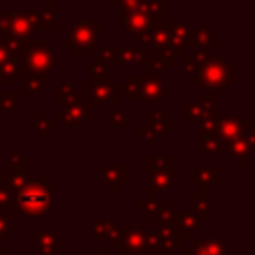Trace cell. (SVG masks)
Segmentation results:
<instances>
[{"label": "cell", "mask_w": 255, "mask_h": 255, "mask_svg": "<svg viewBox=\"0 0 255 255\" xmlns=\"http://www.w3.org/2000/svg\"><path fill=\"white\" fill-rule=\"evenodd\" d=\"M159 235H161L159 245L163 247V253H165V255H171V253H173V249H175V247H181V245H183V239H185V235H183L181 231L173 229V227L161 229V231H159Z\"/></svg>", "instance_id": "14"}, {"label": "cell", "mask_w": 255, "mask_h": 255, "mask_svg": "<svg viewBox=\"0 0 255 255\" xmlns=\"http://www.w3.org/2000/svg\"><path fill=\"white\" fill-rule=\"evenodd\" d=\"M10 209L20 211L26 219L44 217L54 209V185L48 183L46 175L26 179V183L14 191Z\"/></svg>", "instance_id": "1"}, {"label": "cell", "mask_w": 255, "mask_h": 255, "mask_svg": "<svg viewBox=\"0 0 255 255\" xmlns=\"http://www.w3.org/2000/svg\"><path fill=\"white\" fill-rule=\"evenodd\" d=\"M191 205L199 213V219H209V187L203 185L191 195Z\"/></svg>", "instance_id": "16"}, {"label": "cell", "mask_w": 255, "mask_h": 255, "mask_svg": "<svg viewBox=\"0 0 255 255\" xmlns=\"http://www.w3.org/2000/svg\"><path fill=\"white\" fill-rule=\"evenodd\" d=\"M143 247H145V243H143V233L141 231H137V229H122L120 245H118L120 255H133L135 251H139Z\"/></svg>", "instance_id": "8"}, {"label": "cell", "mask_w": 255, "mask_h": 255, "mask_svg": "<svg viewBox=\"0 0 255 255\" xmlns=\"http://www.w3.org/2000/svg\"><path fill=\"white\" fill-rule=\"evenodd\" d=\"M8 231H10V217H8L6 213H2V211H0V239H2V237H6V235H8Z\"/></svg>", "instance_id": "26"}, {"label": "cell", "mask_w": 255, "mask_h": 255, "mask_svg": "<svg viewBox=\"0 0 255 255\" xmlns=\"http://www.w3.org/2000/svg\"><path fill=\"white\" fill-rule=\"evenodd\" d=\"M118 225L110 221H94V237H114L118 233Z\"/></svg>", "instance_id": "21"}, {"label": "cell", "mask_w": 255, "mask_h": 255, "mask_svg": "<svg viewBox=\"0 0 255 255\" xmlns=\"http://www.w3.org/2000/svg\"><path fill=\"white\" fill-rule=\"evenodd\" d=\"M253 145H255V139H253V137L237 135V137H233V139L227 143V149H229V155L237 159V163L245 165V159H247V155L253 151Z\"/></svg>", "instance_id": "12"}, {"label": "cell", "mask_w": 255, "mask_h": 255, "mask_svg": "<svg viewBox=\"0 0 255 255\" xmlns=\"http://www.w3.org/2000/svg\"><path fill=\"white\" fill-rule=\"evenodd\" d=\"M84 90L86 92H92L98 102H118V92H116L114 86H96V90H92L90 86H86Z\"/></svg>", "instance_id": "19"}, {"label": "cell", "mask_w": 255, "mask_h": 255, "mask_svg": "<svg viewBox=\"0 0 255 255\" xmlns=\"http://www.w3.org/2000/svg\"><path fill=\"white\" fill-rule=\"evenodd\" d=\"M14 106H18V96L16 94H6L0 102V110H10Z\"/></svg>", "instance_id": "24"}, {"label": "cell", "mask_w": 255, "mask_h": 255, "mask_svg": "<svg viewBox=\"0 0 255 255\" xmlns=\"http://www.w3.org/2000/svg\"><path fill=\"white\" fill-rule=\"evenodd\" d=\"M137 135L145 139V145H147V147H153V145H155V137H157V135H155L153 131H149L147 128H145V129H139Z\"/></svg>", "instance_id": "25"}, {"label": "cell", "mask_w": 255, "mask_h": 255, "mask_svg": "<svg viewBox=\"0 0 255 255\" xmlns=\"http://www.w3.org/2000/svg\"><path fill=\"white\" fill-rule=\"evenodd\" d=\"M147 129L153 131L155 135H161L167 129H171V122L165 120L163 114H159V112H149L147 114Z\"/></svg>", "instance_id": "18"}, {"label": "cell", "mask_w": 255, "mask_h": 255, "mask_svg": "<svg viewBox=\"0 0 255 255\" xmlns=\"http://www.w3.org/2000/svg\"><path fill=\"white\" fill-rule=\"evenodd\" d=\"M213 124H215V133L221 143H229L233 137L239 135L241 120H237L235 116H215Z\"/></svg>", "instance_id": "5"}, {"label": "cell", "mask_w": 255, "mask_h": 255, "mask_svg": "<svg viewBox=\"0 0 255 255\" xmlns=\"http://www.w3.org/2000/svg\"><path fill=\"white\" fill-rule=\"evenodd\" d=\"M110 124H112L114 128L126 129V128H128V124H129V118H128V114H126V112H114V114L110 116Z\"/></svg>", "instance_id": "23"}, {"label": "cell", "mask_w": 255, "mask_h": 255, "mask_svg": "<svg viewBox=\"0 0 255 255\" xmlns=\"http://www.w3.org/2000/svg\"><path fill=\"white\" fill-rule=\"evenodd\" d=\"M233 80H235L233 68H229L223 60H215L207 64L197 76V82L211 90H225L229 84H233Z\"/></svg>", "instance_id": "2"}, {"label": "cell", "mask_w": 255, "mask_h": 255, "mask_svg": "<svg viewBox=\"0 0 255 255\" xmlns=\"http://www.w3.org/2000/svg\"><path fill=\"white\" fill-rule=\"evenodd\" d=\"M128 167L126 165H104L102 167V181L110 187V191H118L124 183H128Z\"/></svg>", "instance_id": "9"}, {"label": "cell", "mask_w": 255, "mask_h": 255, "mask_svg": "<svg viewBox=\"0 0 255 255\" xmlns=\"http://www.w3.org/2000/svg\"><path fill=\"white\" fill-rule=\"evenodd\" d=\"M191 247L197 255H227V241L217 237L207 239H193Z\"/></svg>", "instance_id": "10"}, {"label": "cell", "mask_w": 255, "mask_h": 255, "mask_svg": "<svg viewBox=\"0 0 255 255\" xmlns=\"http://www.w3.org/2000/svg\"><path fill=\"white\" fill-rule=\"evenodd\" d=\"M30 129H34L36 133H38V137H46V133H48V129H52L54 128V122H50V120H46V114L44 112H40L38 114V118L36 120H30Z\"/></svg>", "instance_id": "20"}, {"label": "cell", "mask_w": 255, "mask_h": 255, "mask_svg": "<svg viewBox=\"0 0 255 255\" xmlns=\"http://www.w3.org/2000/svg\"><path fill=\"white\" fill-rule=\"evenodd\" d=\"M90 255H102V253H100V251H92Z\"/></svg>", "instance_id": "33"}, {"label": "cell", "mask_w": 255, "mask_h": 255, "mask_svg": "<svg viewBox=\"0 0 255 255\" xmlns=\"http://www.w3.org/2000/svg\"><path fill=\"white\" fill-rule=\"evenodd\" d=\"M0 151H2V139H0ZM0 175H2V163H0Z\"/></svg>", "instance_id": "32"}, {"label": "cell", "mask_w": 255, "mask_h": 255, "mask_svg": "<svg viewBox=\"0 0 255 255\" xmlns=\"http://www.w3.org/2000/svg\"><path fill=\"white\" fill-rule=\"evenodd\" d=\"M183 255H197V253L193 251V247H183Z\"/></svg>", "instance_id": "29"}, {"label": "cell", "mask_w": 255, "mask_h": 255, "mask_svg": "<svg viewBox=\"0 0 255 255\" xmlns=\"http://www.w3.org/2000/svg\"><path fill=\"white\" fill-rule=\"evenodd\" d=\"M171 225H173V229H177L185 237H189L191 231H197L201 223H199V217L195 213H191V211H177L175 209L173 215H171Z\"/></svg>", "instance_id": "11"}, {"label": "cell", "mask_w": 255, "mask_h": 255, "mask_svg": "<svg viewBox=\"0 0 255 255\" xmlns=\"http://www.w3.org/2000/svg\"><path fill=\"white\" fill-rule=\"evenodd\" d=\"M153 251H155V249H149V247H143V249H139V251H135L133 255H153Z\"/></svg>", "instance_id": "28"}, {"label": "cell", "mask_w": 255, "mask_h": 255, "mask_svg": "<svg viewBox=\"0 0 255 255\" xmlns=\"http://www.w3.org/2000/svg\"><path fill=\"white\" fill-rule=\"evenodd\" d=\"M139 82H141V78H137V76L131 78V84L133 86H139ZM131 100H135V88H131Z\"/></svg>", "instance_id": "27"}, {"label": "cell", "mask_w": 255, "mask_h": 255, "mask_svg": "<svg viewBox=\"0 0 255 255\" xmlns=\"http://www.w3.org/2000/svg\"><path fill=\"white\" fill-rule=\"evenodd\" d=\"M0 255H12L10 251H6V249H0Z\"/></svg>", "instance_id": "31"}, {"label": "cell", "mask_w": 255, "mask_h": 255, "mask_svg": "<svg viewBox=\"0 0 255 255\" xmlns=\"http://www.w3.org/2000/svg\"><path fill=\"white\" fill-rule=\"evenodd\" d=\"M145 167H147V173H149V181L155 185V189L159 191H169L171 189V167H173V161L169 155L165 157H153L149 155L147 161H145Z\"/></svg>", "instance_id": "3"}, {"label": "cell", "mask_w": 255, "mask_h": 255, "mask_svg": "<svg viewBox=\"0 0 255 255\" xmlns=\"http://www.w3.org/2000/svg\"><path fill=\"white\" fill-rule=\"evenodd\" d=\"M26 64H28V70L44 74V72H50L52 70V56H50V52L36 50V52H30L28 54Z\"/></svg>", "instance_id": "13"}, {"label": "cell", "mask_w": 255, "mask_h": 255, "mask_svg": "<svg viewBox=\"0 0 255 255\" xmlns=\"http://www.w3.org/2000/svg\"><path fill=\"white\" fill-rule=\"evenodd\" d=\"M10 155H12V159H10V173L8 175H2V183H6V185H10L14 191H18L24 183H26V173H28V157H24V155H20V149L18 147H12L10 149Z\"/></svg>", "instance_id": "4"}, {"label": "cell", "mask_w": 255, "mask_h": 255, "mask_svg": "<svg viewBox=\"0 0 255 255\" xmlns=\"http://www.w3.org/2000/svg\"><path fill=\"white\" fill-rule=\"evenodd\" d=\"M64 237L56 233L54 227H42L38 231V253L40 255H54L60 247H64Z\"/></svg>", "instance_id": "6"}, {"label": "cell", "mask_w": 255, "mask_h": 255, "mask_svg": "<svg viewBox=\"0 0 255 255\" xmlns=\"http://www.w3.org/2000/svg\"><path fill=\"white\" fill-rule=\"evenodd\" d=\"M12 197H14V189H12L10 185L2 183V185H0V209H4V207L10 209V205H12Z\"/></svg>", "instance_id": "22"}, {"label": "cell", "mask_w": 255, "mask_h": 255, "mask_svg": "<svg viewBox=\"0 0 255 255\" xmlns=\"http://www.w3.org/2000/svg\"><path fill=\"white\" fill-rule=\"evenodd\" d=\"M201 106L199 104H189L185 102L183 104V120H201V122H207V120H215V106L207 102V94H203L201 98Z\"/></svg>", "instance_id": "7"}, {"label": "cell", "mask_w": 255, "mask_h": 255, "mask_svg": "<svg viewBox=\"0 0 255 255\" xmlns=\"http://www.w3.org/2000/svg\"><path fill=\"white\" fill-rule=\"evenodd\" d=\"M141 88H139V96L143 100H149V102H157V100H163V90H161V84L157 80H151V78H145L143 82H139Z\"/></svg>", "instance_id": "17"}, {"label": "cell", "mask_w": 255, "mask_h": 255, "mask_svg": "<svg viewBox=\"0 0 255 255\" xmlns=\"http://www.w3.org/2000/svg\"><path fill=\"white\" fill-rule=\"evenodd\" d=\"M217 167L215 165H193V169H191V179H193V183L195 185H199V187H203V185H211V183H215V179H217Z\"/></svg>", "instance_id": "15"}, {"label": "cell", "mask_w": 255, "mask_h": 255, "mask_svg": "<svg viewBox=\"0 0 255 255\" xmlns=\"http://www.w3.org/2000/svg\"><path fill=\"white\" fill-rule=\"evenodd\" d=\"M128 229H137V221H135V219H131V221L128 223Z\"/></svg>", "instance_id": "30"}]
</instances>
